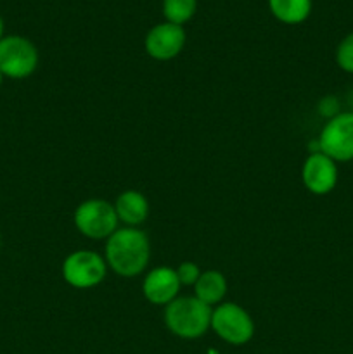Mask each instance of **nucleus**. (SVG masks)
Returning <instances> with one entry per match:
<instances>
[{
	"instance_id": "f257e3e1",
	"label": "nucleus",
	"mask_w": 353,
	"mask_h": 354,
	"mask_svg": "<svg viewBox=\"0 0 353 354\" xmlns=\"http://www.w3.org/2000/svg\"><path fill=\"white\" fill-rule=\"evenodd\" d=\"M151 258L149 239L141 228H118L106 244V263L116 275L132 279L141 275Z\"/></svg>"
},
{
	"instance_id": "f03ea898",
	"label": "nucleus",
	"mask_w": 353,
	"mask_h": 354,
	"mask_svg": "<svg viewBox=\"0 0 353 354\" xmlns=\"http://www.w3.org/2000/svg\"><path fill=\"white\" fill-rule=\"evenodd\" d=\"M211 311L196 296L176 297L165 306V324L180 339H199L211 328Z\"/></svg>"
},
{
	"instance_id": "7ed1b4c3",
	"label": "nucleus",
	"mask_w": 353,
	"mask_h": 354,
	"mask_svg": "<svg viewBox=\"0 0 353 354\" xmlns=\"http://www.w3.org/2000/svg\"><path fill=\"white\" fill-rule=\"evenodd\" d=\"M211 330L232 346L248 344L255 335V322L235 303H220L211 311Z\"/></svg>"
},
{
	"instance_id": "20e7f679",
	"label": "nucleus",
	"mask_w": 353,
	"mask_h": 354,
	"mask_svg": "<svg viewBox=\"0 0 353 354\" xmlns=\"http://www.w3.org/2000/svg\"><path fill=\"white\" fill-rule=\"evenodd\" d=\"M37 66L38 50L33 41L21 35H7L0 40V73L3 78H28Z\"/></svg>"
},
{
	"instance_id": "39448f33",
	"label": "nucleus",
	"mask_w": 353,
	"mask_h": 354,
	"mask_svg": "<svg viewBox=\"0 0 353 354\" xmlns=\"http://www.w3.org/2000/svg\"><path fill=\"white\" fill-rule=\"evenodd\" d=\"M73 220L80 234L93 241L109 239L120 223L114 204L104 199H89L82 203L76 207Z\"/></svg>"
},
{
	"instance_id": "423d86ee",
	"label": "nucleus",
	"mask_w": 353,
	"mask_h": 354,
	"mask_svg": "<svg viewBox=\"0 0 353 354\" xmlns=\"http://www.w3.org/2000/svg\"><path fill=\"white\" fill-rule=\"evenodd\" d=\"M320 152L336 162H346L353 159V111L336 114L327 120L318 135Z\"/></svg>"
},
{
	"instance_id": "0eeeda50",
	"label": "nucleus",
	"mask_w": 353,
	"mask_h": 354,
	"mask_svg": "<svg viewBox=\"0 0 353 354\" xmlns=\"http://www.w3.org/2000/svg\"><path fill=\"white\" fill-rule=\"evenodd\" d=\"M107 273V263L93 251L71 252L62 263V277L75 289H92Z\"/></svg>"
},
{
	"instance_id": "6e6552de",
	"label": "nucleus",
	"mask_w": 353,
	"mask_h": 354,
	"mask_svg": "<svg viewBox=\"0 0 353 354\" xmlns=\"http://www.w3.org/2000/svg\"><path fill=\"white\" fill-rule=\"evenodd\" d=\"M185 45V31L183 26L165 21L149 30L145 35L144 47L149 57L156 61H170L182 52Z\"/></svg>"
},
{
	"instance_id": "1a4fd4ad",
	"label": "nucleus",
	"mask_w": 353,
	"mask_h": 354,
	"mask_svg": "<svg viewBox=\"0 0 353 354\" xmlns=\"http://www.w3.org/2000/svg\"><path fill=\"white\" fill-rule=\"evenodd\" d=\"M301 180L311 194L325 196L332 192L338 183V165L324 152H314L308 156L301 168Z\"/></svg>"
},
{
	"instance_id": "9d476101",
	"label": "nucleus",
	"mask_w": 353,
	"mask_h": 354,
	"mask_svg": "<svg viewBox=\"0 0 353 354\" xmlns=\"http://www.w3.org/2000/svg\"><path fill=\"white\" fill-rule=\"evenodd\" d=\"M180 282L176 277V270L168 266H159L151 270L142 282V292L149 303L156 306H166L173 299L179 297Z\"/></svg>"
},
{
	"instance_id": "9b49d317",
	"label": "nucleus",
	"mask_w": 353,
	"mask_h": 354,
	"mask_svg": "<svg viewBox=\"0 0 353 354\" xmlns=\"http://www.w3.org/2000/svg\"><path fill=\"white\" fill-rule=\"evenodd\" d=\"M114 211L121 223H125L127 227L138 228V225L144 223L149 216V201L142 192L125 190L118 196L116 203H114Z\"/></svg>"
},
{
	"instance_id": "f8f14e48",
	"label": "nucleus",
	"mask_w": 353,
	"mask_h": 354,
	"mask_svg": "<svg viewBox=\"0 0 353 354\" xmlns=\"http://www.w3.org/2000/svg\"><path fill=\"white\" fill-rule=\"evenodd\" d=\"M227 294V280L217 270H208L201 273L194 283V296L210 308L218 306Z\"/></svg>"
},
{
	"instance_id": "ddd939ff",
	"label": "nucleus",
	"mask_w": 353,
	"mask_h": 354,
	"mask_svg": "<svg viewBox=\"0 0 353 354\" xmlns=\"http://www.w3.org/2000/svg\"><path fill=\"white\" fill-rule=\"evenodd\" d=\"M269 9L284 24H300L311 12V0H269Z\"/></svg>"
},
{
	"instance_id": "4468645a",
	"label": "nucleus",
	"mask_w": 353,
	"mask_h": 354,
	"mask_svg": "<svg viewBox=\"0 0 353 354\" xmlns=\"http://www.w3.org/2000/svg\"><path fill=\"white\" fill-rule=\"evenodd\" d=\"M197 0H163V14L173 24H185L196 14Z\"/></svg>"
},
{
	"instance_id": "2eb2a0df",
	"label": "nucleus",
	"mask_w": 353,
	"mask_h": 354,
	"mask_svg": "<svg viewBox=\"0 0 353 354\" xmlns=\"http://www.w3.org/2000/svg\"><path fill=\"white\" fill-rule=\"evenodd\" d=\"M336 62L343 71L353 75V31L339 41L336 48Z\"/></svg>"
},
{
	"instance_id": "dca6fc26",
	"label": "nucleus",
	"mask_w": 353,
	"mask_h": 354,
	"mask_svg": "<svg viewBox=\"0 0 353 354\" xmlns=\"http://www.w3.org/2000/svg\"><path fill=\"white\" fill-rule=\"evenodd\" d=\"M201 270L196 263L185 261L176 268V277H179L180 286H194L197 282V279L201 277Z\"/></svg>"
},
{
	"instance_id": "f3484780",
	"label": "nucleus",
	"mask_w": 353,
	"mask_h": 354,
	"mask_svg": "<svg viewBox=\"0 0 353 354\" xmlns=\"http://www.w3.org/2000/svg\"><path fill=\"white\" fill-rule=\"evenodd\" d=\"M338 109H339V104H338V99H334V97H325V99L320 102V114L327 116L329 120L334 118L336 114H339Z\"/></svg>"
},
{
	"instance_id": "a211bd4d",
	"label": "nucleus",
	"mask_w": 353,
	"mask_h": 354,
	"mask_svg": "<svg viewBox=\"0 0 353 354\" xmlns=\"http://www.w3.org/2000/svg\"><path fill=\"white\" fill-rule=\"evenodd\" d=\"M3 37H6V35H3V19L0 17V40H2Z\"/></svg>"
},
{
	"instance_id": "6ab92c4d",
	"label": "nucleus",
	"mask_w": 353,
	"mask_h": 354,
	"mask_svg": "<svg viewBox=\"0 0 353 354\" xmlns=\"http://www.w3.org/2000/svg\"><path fill=\"white\" fill-rule=\"evenodd\" d=\"M2 82H3V75L0 73V86H2Z\"/></svg>"
},
{
	"instance_id": "aec40b11",
	"label": "nucleus",
	"mask_w": 353,
	"mask_h": 354,
	"mask_svg": "<svg viewBox=\"0 0 353 354\" xmlns=\"http://www.w3.org/2000/svg\"><path fill=\"white\" fill-rule=\"evenodd\" d=\"M0 245H2V239H0Z\"/></svg>"
}]
</instances>
